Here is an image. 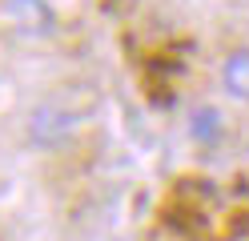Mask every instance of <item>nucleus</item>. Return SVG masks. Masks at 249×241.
Wrapping results in <instances>:
<instances>
[{"mask_svg": "<svg viewBox=\"0 0 249 241\" xmlns=\"http://www.w3.org/2000/svg\"><path fill=\"white\" fill-rule=\"evenodd\" d=\"M72 125L76 117L65 109V105H36L33 112H28V125H24V133L28 141L36 145V149H56V145H65L72 137Z\"/></svg>", "mask_w": 249, "mask_h": 241, "instance_id": "nucleus-1", "label": "nucleus"}, {"mask_svg": "<svg viewBox=\"0 0 249 241\" xmlns=\"http://www.w3.org/2000/svg\"><path fill=\"white\" fill-rule=\"evenodd\" d=\"M221 89L233 101L249 105V48H233L221 60Z\"/></svg>", "mask_w": 249, "mask_h": 241, "instance_id": "nucleus-2", "label": "nucleus"}, {"mask_svg": "<svg viewBox=\"0 0 249 241\" xmlns=\"http://www.w3.org/2000/svg\"><path fill=\"white\" fill-rule=\"evenodd\" d=\"M189 137H193L197 145H217V141H221V112H217L213 105L193 109V117H189Z\"/></svg>", "mask_w": 249, "mask_h": 241, "instance_id": "nucleus-3", "label": "nucleus"}]
</instances>
